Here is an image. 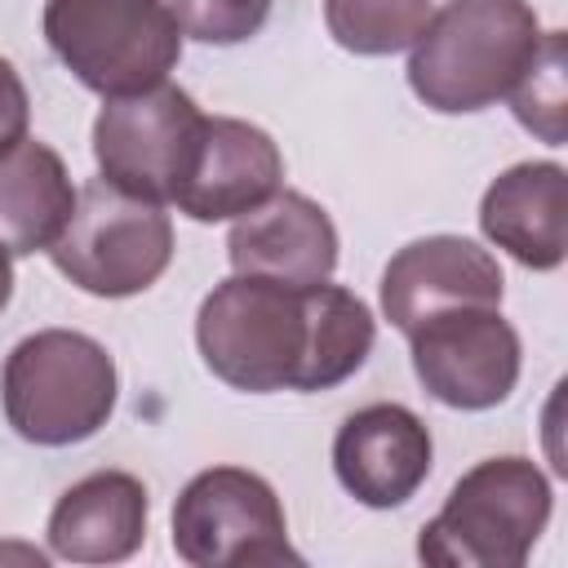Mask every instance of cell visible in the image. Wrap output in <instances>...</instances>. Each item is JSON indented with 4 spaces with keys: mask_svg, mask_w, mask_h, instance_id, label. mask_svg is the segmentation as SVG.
Segmentation results:
<instances>
[{
    "mask_svg": "<svg viewBox=\"0 0 568 568\" xmlns=\"http://www.w3.org/2000/svg\"><path fill=\"white\" fill-rule=\"evenodd\" d=\"M377 324L342 284H280L231 275L195 315V346L213 377L235 390H328L364 368Z\"/></svg>",
    "mask_w": 568,
    "mask_h": 568,
    "instance_id": "obj_1",
    "label": "cell"
},
{
    "mask_svg": "<svg viewBox=\"0 0 568 568\" xmlns=\"http://www.w3.org/2000/svg\"><path fill=\"white\" fill-rule=\"evenodd\" d=\"M541 36L528 0H448L408 44V84L430 111H484L519 84Z\"/></svg>",
    "mask_w": 568,
    "mask_h": 568,
    "instance_id": "obj_2",
    "label": "cell"
},
{
    "mask_svg": "<svg viewBox=\"0 0 568 568\" xmlns=\"http://www.w3.org/2000/svg\"><path fill=\"white\" fill-rule=\"evenodd\" d=\"M550 479L537 462L506 453L470 466L417 537L435 568H519L550 524Z\"/></svg>",
    "mask_w": 568,
    "mask_h": 568,
    "instance_id": "obj_3",
    "label": "cell"
},
{
    "mask_svg": "<svg viewBox=\"0 0 568 568\" xmlns=\"http://www.w3.org/2000/svg\"><path fill=\"white\" fill-rule=\"evenodd\" d=\"M115 359L75 328H40L4 355L0 399L9 426L40 448H67L106 426L115 413Z\"/></svg>",
    "mask_w": 568,
    "mask_h": 568,
    "instance_id": "obj_4",
    "label": "cell"
},
{
    "mask_svg": "<svg viewBox=\"0 0 568 568\" xmlns=\"http://www.w3.org/2000/svg\"><path fill=\"white\" fill-rule=\"evenodd\" d=\"M44 40L102 98L155 89L182 58V27L164 0H44Z\"/></svg>",
    "mask_w": 568,
    "mask_h": 568,
    "instance_id": "obj_5",
    "label": "cell"
},
{
    "mask_svg": "<svg viewBox=\"0 0 568 568\" xmlns=\"http://www.w3.org/2000/svg\"><path fill=\"white\" fill-rule=\"evenodd\" d=\"M49 257L75 288L93 297H133L169 271L173 222L164 204L93 178L75 195V213Z\"/></svg>",
    "mask_w": 568,
    "mask_h": 568,
    "instance_id": "obj_6",
    "label": "cell"
},
{
    "mask_svg": "<svg viewBox=\"0 0 568 568\" xmlns=\"http://www.w3.org/2000/svg\"><path fill=\"white\" fill-rule=\"evenodd\" d=\"M173 550L191 568L302 564L275 488L244 466L200 470L173 501Z\"/></svg>",
    "mask_w": 568,
    "mask_h": 568,
    "instance_id": "obj_7",
    "label": "cell"
},
{
    "mask_svg": "<svg viewBox=\"0 0 568 568\" xmlns=\"http://www.w3.org/2000/svg\"><path fill=\"white\" fill-rule=\"evenodd\" d=\"M204 111L178 84H155L142 93L106 98L93 120V160L106 182L155 204H173L195 146Z\"/></svg>",
    "mask_w": 568,
    "mask_h": 568,
    "instance_id": "obj_8",
    "label": "cell"
},
{
    "mask_svg": "<svg viewBox=\"0 0 568 568\" xmlns=\"http://www.w3.org/2000/svg\"><path fill=\"white\" fill-rule=\"evenodd\" d=\"M413 373L448 408H497L519 382V333L501 306H462L430 315L408 333Z\"/></svg>",
    "mask_w": 568,
    "mask_h": 568,
    "instance_id": "obj_9",
    "label": "cell"
},
{
    "mask_svg": "<svg viewBox=\"0 0 568 568\" xmlns=\"http://www.w3.org/2000/svg\"><path fill=\"white\" fill-rule=\"evenodd\" d=\"M501 293L506 275L497 257L466 235L413 240L382 271V311L404 337L444 311L501 306Z\"/></svg>",
    "mask_w": 568,
    "mask_h": 568,
    "instance_id": "obj_10",
    "label": "cell"
},
{
    "mask_svg": "<svg viewBox=\"0 0 568 568\" xmlns=\"http://www.w3.org/2000/svg\"><path fill=\"white\" fill-rule=\"evenodd\" d=\"M430 430L404 404H368L355 408L333 439L337 484L373 510L404 506L430 475Z\"/></svg>",
    "mask_w": 568,
    "mask_h": 568,
    "instance_id": "obj_11",
    "label": "cell"
},
{
    "mask_svg": "<svg viewBox=\"0 0 568 568\" xmlns=\"http://www.w3.org/2000/svg\"><path fill=\"white\" fill-rule=\"evenodd\" d=\"M284 155L275 138L235 115H204L195 160L173 195L178 213L195 222H226L280 191Z\"/></svg>",
    "mask_w": 568,
    "mask_h": 568,
    "instance_id": "obj_12",
    "label": "cell"
},
{
    "mask_svg": "<svg viewBox=\"0 0 568 568\" xmlns=\"http://www.w3.org/2000/svg\"><path fill=\"white\" fill-rule=\"evenodd\" d=\"M235 275H262L293 288L324 284L337 266V226L302 191H275L257 209L240 213L226 235Z\"/></svg>",
    "mask_w": 568,
    "mask_h": 568,
    "instance_id": "obj_13",
    "label": "cell"
},
{
    "mask_svg": "<svg viewBox=\"0 0 568 568\" xmlns=\"http://www.w3.org/2000/svg\"><path fill=\"white\" fill-rule=\"evenodd\" d=\"M151 497L129 470H93L49 515V550L71 564H124L146 541Z\"/></svg>",
    "mask_w": 568,
    "mask_h": 568,
    "instance_id": "obj_14",
    "label": "cell"
},
{
    "mask_svg": "<svg viewBox=\"0 0 568 568\" xmlns=\"http://www.w3.org/2000/svg\"><path fill=\"white\" fill-rule=\"evenodd\" d=\"M564 164L524 160L497 173L479 200V231L532 271H555L564 244Z\"/></svg>",
    "mask_w": 568,
    "mask_h": 568,
    "instance_id": "obj_15",
    "label": "cell"
},
{
    "mask_svg": "<svg viewBox=\"0 0 568 568\" xmlns=\"http://www.w3.org/2000/svg\"><path fill=\"white\" fill-rule=\"evenodd\" d=\"M75 186L49 142L22 138L0 155V248L9 257L49 253L75 213Z\"/></svg>",
    "mask_w": 568,
    "mask_h": 568,
    "instance_id": "obj_16",
    "label": "cell"
},
{
    "mask_svg": "<svg viewBox=\"0 0 568 568\" xmlns=\"http://www.w3.org/2000/svg\"><path fill=\"white\" fill-rule=\"evenodd\" d=\"M426 18L430 0H324L328 36L359 58H386L408 49Z\"/></svg>",
    "mask_w": 568,
    "mask_h": 568,
    "instance_id": "obj_17",
    "label": "cell"
},
{
    "mask_svg": "<svg viewBox=\"0 0 568 568\" xmlns=\"http://www.w3.org/2000/svg\"><path fill=\"white\" fill-rule=\"evenodd\" d=\"M515 106V120L546 138L550 146L564 142V31H546L537 58L519 75V84L506 93Z\"/></svg>",
    "mask_w": 568,
    "mask_h": 568,
    "instance_id": "obj_18",
    "label": "cell"
},
{
    "mask_svg": "<svg viewBox=\"0 0 568 568\" xmlns=\"http://www.w3.org/2000/svg\"><path fill=\"white\" fill-rule=\"evenodd\" d=\"M182 36L200 44H240L262 31L271 0H169Z\"/></svg>",
    "mask_w": 568,
    "mask_h": 568,
    "instance_id": "obj_19",
    "label": "cell"
},
{
    "mask_svg": "<svg viewBox=\"0 0 568 568\" xmlns=\"http://www.w3.org/2000/svg\"><path fill=\"white\" fill-rule=\"evenodd\" d=\"M27 124H31L27 84H22V75L13 71V62L0 58V155L27 138Z\"/></svg>",
    "mask_w": 568,
    "mask_h": 568,
    "instance_id": "obj_20",
    "label": "cell"
},
{
    "mask_svg": "<svg viewBox=\"0 0 568 568\" xmlns=\"http://www.w3.org/2000/svg\"><path fill=\"white\" fill-rule=\"evenodd\" d=\"M9 297H13V262H9V253L0 248V311L9 306Z\"/></svg>",
    "mask_w": 568,
    "mask_h": 568,
    "instance_id": "obj_21",
    "label": "cell"
}]
</instances>
